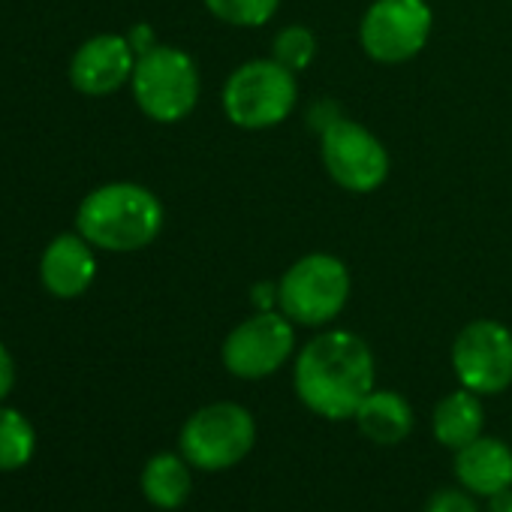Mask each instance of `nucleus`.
Returning a JSON list of instances; mask_svg holds the SVG:
<instances>
[{
	"instance_id": "aec40b11",
	"label": "nucleus",
	"mask_w": 512,
	"mask_h": 512,
	"mask_svg": "<svg viewBox=\"0 0 512 512\" xmlns=\"http://www.w3.org/2000/svg\"><path fill=\"white\" fill-rule=\"evenodd\" d=\"M425 512H479L473 497L461 488H443L437 494H431Z\"/></svg>"
},
{
	"instance_id": "423d86ee",
	"label": "nucleus",
	"mask_w": 512,
	"mask_h": 512,
	"mask_svg": "<svg viewBox=\"0 0 512 512\" xmlns=\"http://www.w3.org/2000/svg\"><path fill=\"white\" fill-rule=\"evenodd\" d=\"M256 443V422L250 410L232 401L199 407L181 428L178 446L190 467L217 473L229 470L250 455Z\"/></svg>"
},
{
	"instance_id": "9b49d317",
	"label": "nucleus",
	"mask_w": 512,
	"mask_h": 512,
	"mask_svg": "<svg viewBox=\"0 0 512 512\" xmlns=\"http://www.w3.org/2000/svg\"><path fill=\"white\" fill-rule=\"evenodd\" d=\"M136 49L121 34H97L70 61V82L85 97H106L124 88L136 70Z\"/></svg>"
},
{
	"instance_id": "5701e85b",
	"label": "nucleus",
	"mask_w": 512,
	"mask_h": 512,
	"mask_svg": "<svg viewBox=\"0 0 512 512\" xmlns=\"http://www.w3.org/2000/svg\"><path fill=\"white\" fill-rule=\"evenodd\" d=\"M488 512H512V488H503L488 497Z\"/></svg>"
},
{
	"instance_id": "20e7f679",
	"label": "nucleus",
	"mask_w": 512,
	"mask_h": 512,
	"mask_svg": "<svg viewBox=\"0 0 512 512\" xmlns=\"http://www.w3.org/2000/svg\"><path fill=\"white\" fill-rule=\"evenodd\" d=\"M353 281L347 266L332 253H308L278 281V308L296 326H329L350 299Z\"/></svg>"
},
{
	"instance_id": "0eeeda50",
	"label": "nucleus",
	"mask_w": 512,
	"mask_h": 512,
	"mask_svg": "<svg viewBox=\"0 0 512 512\" xmlns=\"http://www.w3.org/2000/svg\"><path fill=\"white\" fill-rule=\"evenodd\" d=\"M434 13L425 0H374L359 22L362 52L377 64H407L431 40Z\"/></svg>"
},
{
	"instance_id": "f03ea898",
	"label": "nucleus",
	"mask_w": 512,
	"mask_h": 512,
	"mask_svg": "<svg viewBox=\"0 0 512 512\" xmlns=\"http://www.w3.org/2000/svg\"><path fill=\"white\" fill-rule=\"evenodd\" d=\"M76 229L97 250L136 253L160 235L163 205L142 184L112 181L82 199L76 211Z\"/></svg>"
},
{
	"instance_id": "f257e3e1",
	"label": "nucleus",
	"mask_w": 512,
	"mask_h": 512,
	"mask_svg": "<svg viewBox=\"0 0 512 512\" xmlns=\"http://www.w3.org/2000/svg\"><path fill=\"white\" fill-rule=\"evenodd\" d=\"M374 353L347 332L332 329L311 338L296 356V395L323 419H353L359 404L374 392Z\"/></svg>"
},
{
	"instance_id": "f8f14e48",
	"label": "nucleus",
	"mask_w": 512,
	"mask_h": 512,
	"mask_svg": "<svg viewBox=\"0 0 512 512\" xmlns=\"http://www.w3.org/2000/svg\"><path fill=\"white\" fill-rule=\"evenodd\" d=\"M97 278V256L94 244L88 238L76 235H58L43 250L40 260V281L55 299H79L91 290Z\"/></svg>"
},
{
	"instance_id": "1a4fd4ad",
	"label": "nucleus",
	"mask_w": 512,
	"mask_h": 512,
	"mask_svg": "<svg viewBox=\"0 0 512 512\" xmlns=\"http://www.w3.org/2000/svg\"><path fill=\"white\" fill-rule=\"evenodd\" d=\"M296 323L281 311H256L223 341V368L238 380H263L281 371L296 350Z\"/></svg>"
},
{
	"instance_id": "39448f33",
	"label": "nucleus",
	"mask_w": 512,
	"mask_h": 512,
	"mask_svg": "<svg viewBox=\"0 0 512 512\" xmlns=\"http://www.w3.org/2000/svg\"><path fill=\"white\" fill-rule=\"evenodd\" d=\"M130 85L142 115L157 124H178L199 103L196 61L175 46H154L142 52Z\"/></svg>"
},
{
	"instance_id": "412c9836",
	"label": "nucleus",
	"mask_w": 512,
	"mask_h": 512,
	"mask_svg": "<svg viewBox=\"0 0 512 512\" xmlns=\"http://www.w3.org/2000/svg\"><path fill=\"white\" fill-rule=\"evenodd\" d=\"M16 386V362L10 356V350L0 344V401H4Z\"/></svg>"
},
{
	"instance_id": "7ed1b4c3",
	"label": "nucleus",
	"mask_w": 512,
	"mask_h": 512,
	"mask_svg": "<svg viewBox=\"0 0 512 512\" xmlns=\"http://www.w3.org/2000/svg\"><path fill=\"white\" fill-rule=\"evenodd\" d=\"M223 112L238 130H272L284 124L299 100L296 73L275 58H256L235 67L223 85Z\"/></svg>"
},
{
	"instance_id": "4468645a",
	"label": "nucleus",
	"mask_w": 512,
	"mask_h": 512,
	"mask_svg": "<svg viewBox=\"0 0 512 512\" xmlns=\"http://www.w3.org/2000/svg\"><path fill=\"white\" fill-rule=\"evenodd\" d=\"M356 428L377 446H395L413 431V407L401 392L374 389L356 410Z\"/></svg>"
},
{
	"instance_id": "6ab92c4d",
	"label": "nucleus",
	"mask_w": 512,
	"mask_h": 512,
	"mask_svg": "<svg viewBox=\"0 0 512 512\" xmlns=\"http://www.w3.org/2000/svg\"><path fill=\"white\" fill-rule=\"evenodd\" d=\"M272 58L290 73H305L317 61V37L305 25L284 28L272 43Z\"/></svg>"
},
{
	"instance_id": "f3484780",
	"label": "nucleus",
	"mask_w": 512,
	"mask_h": 512,
	"mask_svg": "<svg viewBox=\"0 0 512 512\" xmlns=\"http://www.w3.org/2000/svg\"><path fill=\"white\" fill-rule=\"evenodd\" d=\"M37 431L31 419L13 407H0V470H19L34 458Z\"/></svg>"
},
{
	"instance_id": "4be33fe9",
	"label": "nucleus",
	"mask_w": 512,
	"mask_h": 512,
	"mask_svg": "<svg viewBox=\"0 0 512 512\" xmlns=\"http://www.w3.org/2000/svg\"><path fill=\"white\" fill-rule=\"evenodd\" d=\"M130 40V46L136 49V55H142V52H148V49H154L157 43H154V34H151V28L148 25H136L133 28V34L127 37Z\"/></svg>"
},
{
	"instance_id": "6e6552de",
	"label": "nucleus",
	"mask_w": 512,
	"mask_h": 512,
	"mask_svg": "<svg viewBox=\"0 0 512 512\" xmlns=\"http://www.w3.org/2000/svg\"><path fill=\"white\" fill-rule=\"evenodd\" d=\"M320 157L329 178L347 193H374L386 184L392 160L383 142L353 118H335L323 130Z\"/></svg>"
},
{
	"instance_id": "9d476101",
	"label": "nucleus",
	"mask_w": 512,
	"mask_h": 512,
	"mask_svg": "<svg viewBox=\"0 0 512 512\" xmlns=\"http://www.w3.org/2000/svg\"><path fill=\"white\" fill-rule=\"evenodd\" d=\"M452 371L476 395H500L512 386V332L497 320L467 323L452 344Z\"/></svg>"
},
{
	"instance_id": "dca6fc26",
	"label": "nucleus",
	"mask_w": 512,
	"mask_h": 512,
	"mask_svg": "<svg viewBox=\"0 0 512 512\" xmlns=\"http://www.w3.org/2000/svg\"><path fill=\"white\" fill-rule=\"evenodd\" d=\"M193 491V473L184 455L160 452L142 470V494L157 509H178Z\"/></svg>"
},
{
	"instance_id": "a211bd4d",
	"label": "nucleus",
	"mask_w": 512,
	"mask_h": 512,
	"mask_svg": "<svg viewBox=\"0 0 512 512\" xmlns=\"http://www.w3.org/2000/svg\"><path fill=\"white\" fill-rule=\"evenodd\" d=\"M205 10L229 28H263L278 16L281 0H205Z\"/></svg>"
},
{
	"instance_id": "ddd939ff",
	"label": "nucleus",
	"mask_w": 512,
	"mask_h": 512,
	"mask_svg": "<svg viewBox=\"0 0 512 512\" xmlns=\"http://www.w3.org/2000/svg\"><path fill=\"white\" fill-rule=\"evenodd\" d=\"M455 476L464 491L479 497L512 488V449L497 437H476L455 452Z\"/></svg>"
},
{
	"instance_id": "2eb2a0df",
	"label": "nucleus",
	"mask_w": 512,
	"mask_h": 512,
	"mask_svg": "<svg viewBox=\"0 0 512 512\" xmlns=\"http://www.w3.org/2000/svg\"><path fill=\"white\" fill-rule=\"evenodd\" d=\"M482 425H485V407L479 395L464 386L458 392H449L434 407V419H431L437 443L455 452L473 443L476 437H482Z\"/></svg>"
}]
</instances>
